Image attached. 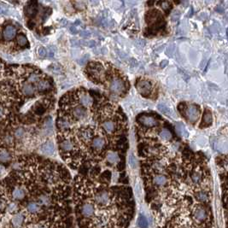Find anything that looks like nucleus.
<instances>
[{"label":"nucleus","instance_id":"obj_30","mask_svg":"<svg viewBox=\"0 0 228 228\" xmlns=\"http://www.w3.org/2000/svg\"><path fill=\"white\" fill-rule=\"evenodd\" d=\"M175 52V45H168V48L166 49V54L168 55V57H172L173 55L174 54Z\"/></svg>","mask_w":228,"mask_h":228},{"label":"nucleus","instance_id":"obj_18","mask_svg":"<svg viewBox=\"0 0 228 228\" xmlns=\"http://www.w3.org/2000/svg\"><path fill=\"white\" fill-rule=\"evenodd\" d=\"M175 129H176V132H178V134L179 136H181L183 138H187L188 137L187 130L185 129V126L183 125L182 123H180V122H176Z\"/></svg>","mask_w":228,"mask_h":228},{"label":"nucleus","instance_id":"obj_49","mask_svg":"<svg viewBox=\"0 0 228 228\" xmlns=\"http://www.w3.org/2000/svg\"><path fill=\"white\" fill-rule=\"evenodd\" d=\"M4 171V168L2 167V166H0V174H2V172Z\"/></svg>","mask_w":228,"mask_h":228},{"label":"nucleus","instance_id":"obj_6","mask_svg":"<svg viewBox=\"0 0 228 228\" xmlns=\"http://www.w3.org/2000/svg\"><path fill=\"white\" fill-rule=\"evenodd\" d=\"M88 69L89 75L92 76V80H95V78H99L103 72V67L100 63H91L88 66Z\"/></svg>","mask_w":228,"mask_h":228},{"label":"nucleus","instance_id":"obj_27","mask_svg":"<svg viewBox=\"0 0 228 228\" xmlns=\"http://www.w3.org/2000/svg\"><path fill=\"white\" fill-rule=\"evenodd\" d=\"M160 138L161 139H163L165 141H168V140H170L172 139V134L171 132H169L168 130L167 129H163V130H161V132H160Z\"/></svg>","mask_w":228,"mask_h":228},{"label":"nucleus","instance_id":"obj_46","mask_svg":"<svg viewBox=\"0 0 228 228\" xmlns=\"http://www.w3.org/2000/svg\"><path fill=\"white\" fill-rule=\"evenodd\" d=\"M67 23H68V22H67V20H65V19H62V20L61 21V25L62 26H66L67 25Z\"/></svg>","mask_w":228,"mask_h":228},{"label":"nucleus","instance_id":"obj_7","mask_svg":"<svg viewBox=\"0 0 228 228\" xmlns=\"http://www.w3.org/2000/svg\"><path fill=\"white\" fill-rule=\"evenodd\" d=\"M138 121L141 123L142 125L148 127H152L158 125V121L153 117L150 116H140L138 118Z\"/></svg>","mask_w":228,"mask_h":228},{"label":"nucleus","instance_id":"obj_24","mask_svg":"<svg viewBox=\"0 0 228 228\" xmlns=\"http://www.w3.org/2000/svg\"><path fill=\"white\" fill-rule=\"evenodd\" d=\"M137 225L139 228H147L148 227V221L144 215L139 214L138 221H137Z\"/></svg>","mask_w":228,"mask_h":228},{"label":"nucleus","instance_id":"obj_3","mask_svg":"<svg viewBox=\"0 0 228 228\" xmlns=\"http://www.w3.org/2000/svg\"><path fill=\"white\" fill-rule=\"evenodd\" d=\"M185 115L187 120L191 122V123H195L196 121L199 119L200 112L198 108L196 107V105H189L185 109Z\"/></svg>","mask_w":228,"mask_h":228},{"label":"nucleus","instance_id":"obj_16","mask_svg":"<svg viewBox=\"0 0 228 228\" xmlns=\"http://www.w3.org/2000/svg\"><path fill=\"white\" fill-rule=\"evenodd\" d=\"M212 121H213V118H212V114H211L210 111L206 110L205 112H204V114H203V120H202V125L200 126V127H209V126L211 125Z\"/></svg>","mask_w":228,"mask_h":228},{"label":"nucleus","instance_id":"obj_32","mask_svg":"<svg viewBox=\"0 0 228 228\" xmlns=\"http://www.w3.org/2000/svg\"><path fill=\"white\" fill-rule=\"evenodd\" d=\"M128 162L131 166V168H136L138 167V161L136 159V157H134L133 156H130L128 159Z\"/></svg>","mask_w":228,"mask_h":228},{"label":"nucleus","instance_id":"obj_39","mask_svg":"<svg viewBox=\"0 0 228 228\" xmlns=\"http://www.w3.org/2000/svg\"><path fill=\"white\" fill-rule=\"evenodd\" d=\"M161 7H162V9L163 10H165V11H167V10H169L170 9V4L168 3V2H161Z\"/></svg>","mask_w":228,"mask_h":228},{"label":"nucleus","instance_id":"obj_26","mask_svg":"<svg viewBox=\"0 0 228 228\" xmlns=\"http://www.w3.org/2000/svg\"><path fill=\"white\" fill-rule=\"evenodd\" d=\"M16 41H17V44L20 45V46H26L28 45V39L24 34H22L20 33L19 35L17 36L16 38Z\"/></svg>","mask_w":228,"mask_h":228},{"label":"nucleus","instance_id":"obj_37","mask_svg":"<svg viewBox=\"0 0 228 228\" xmlns=\"http://www.w3.org/2000/svg\"><path fill=\"white\" fill-rule=\"evenodd\" d=\"M179 16H180V12L179 11H174L173 15H172V20L173 21H177L179 18Z\"/></svg>","mask_w":228,"mask_h":228},{"label":"nucleus","instance_id":"obj_35","mask_svg":"<svg viewBox=\"0 0 228 228\" xmlns=\"http://www.w3.org/2000/svg\"><path fill=\"white\" fill-rule=\"evenodd\" d=\"M38 54L40 57H45L47 55V51L45 50V48L44 47H39L38 49Z\"/></svg>","mask_w":228,"mask_h":228},{"label":"nucleus","instance_id":"obj_9","mask_svg":"<svg viewBox=\"0 0 228 228\" xmlns=\"http://www.w3.org/2000/svg\"><path fill=\"white\" fill-rule=\"evenodd\" d=\"M106 144V142L103 138L102 137H97V138H94L92 141V147L94 150H102L105 146Z\"/></svg>","mask_w":228,"mask_h":228},{"label":"nucleus","instance_id":"obj_14","mask_svg":"<svg viewBox=\"0 0 228 228\" xmlns=\"http://www.w3.org/2000/svg\"><path fill=\"white\" fill-rule=\"evenodd\" d=\"M55 151V147L51 142H47L41 146V152L46 156H52Z\"/></svg>","mask_w":228,"mask_h":228},{"label":"nucleus","instance_id":"obj_48","mask_svg":"<svg viewBox=\"0 0 228 228\" xmlns=\"http://www.w3.org/2000/svg\"><path fill=\"white\" fill-rule=\"evenodd\" d=\"M80 20H77L76 22H75V25H80Z\"/></svg>","mask_w":228,"mask_h":228},{"label":"nucleus","instance_id":"obj_36","mask_svg":"<svg viewBox=\"0 0 228 228\" xmlns=\"http://www.w3.org/2000/svg\"><path fill=\"white\" fill-rule=\"evenodd\" d=\"M210 31L213 33H217L220 31V26L217 23H214V25H212L210 27Z\"/></svg>","mask_w":228,"mask_h":228},{"label":"nucleus","instance_id":"obj_22","mask_svg":"<svg viewBox=\"0 0 228 228\" xmlns=\"http://www.w3.org/2000/svg\"><path fill=\"white\" fill-rule=\"evenodd\" d=\"M37 87L39 92H46L50 89V83L48 80H39Z\"/></svg>","mask_w":228,"mask_h":228},{"label":"nucleus","instance_id":"obj_20","mask_svg":"<svg viewBox=\"0 0 228 228\" xmlns=\"http://www.w3.org/2000/svg\"><path fill=\"white\" fill-rule=\"evenodd\" d=\"M106 160L110 164H116L119 162L120 158L116 152H110L106 157Z\"/></svg>","mask_w":228,"mask_h":228},{"label":"nucleus","instance_id":"obj_19","mask_svg":"<svg viewBox=\"0 0 228 228\" xmlns=\"http://www.w3.org/2000/svg\"><path fill=\"white\" fill-rule=\"evenodd\" d=\"M12 159V157L9 151L5 150H0V162L2 163H7L10 162Z\"/></svg>","mask_w":228,"mask_h":228},{"label":"nucleus","instance_id":"obj_31","mask_svg":"<svg viewBox=\"0 0 228 228\" xmlns=\"http://www.w3.org/2000/svg\"><path fill=\"white\" fill-rule=\"evenodd\" d=\"M15 137L16 138V139H22L24 137L25 135V131H24V129L22 128H17L15 131Z\"/></svg>","mask_w":228,"mask_h":228},{"label":"nucleus","instance_id":"obj_45","mask_svg":"<svg viewBox=\"0 0 228 228\" xmlns=\"http://www.w3.org/2000/svg\"><path fill=\"white\" fill-rule=\"evenodd\" d=\"M199 18H201V20H205L207 18V15L205 13H202L199 15Z\"/></svg>","mask_w":228,"mask_h":228},{"label":"nucleus","instance_id":"obj_17","mask_svg":"<svg viewBox=\"0 0 228 228\" xmlns=\"http://www.w3.org/2000/svg\"><path fill=\"white\" fill-rule=\"evenodd\" d=\"M157 109L160 110V112H161L162 114L167 115L168 117H174V113L172 111V110L170 108H168L167 105H165L164 103H160L157 105Z\"/></svg>","mask_w":228,"mask_h":228},{"label":"nucleus","instance_id":"obj_40","mask_svg":"<svg viewBox=\"0 0 228 228\" xmlns=\"http://www.w3.org/2000/svg\"><path fill=\"white\" fill-rule=\"evenodd\" d=\"M4 141L8 144H13V142H14V139H13V138L11 136H6L5 139H4Z\"/></svg>","mask_w":228,"mask_h":228},{"label":"nucleus","instance_id":"obj_8","mask_svg":"<svg viewBox=\"0 0 228 228\" xmlns=\"http://www.w3.org/2000/svg\"><path fill=\"white\" fill-rule=\"evenodd\" d=\"M59 147H60L61 151L65 152V153H68V152H70L71 150H73V149H74V144H73L71 140L65 139L61 140L60 143H59Z\"/></svg>","mask_w":228,"mask_h":228},{"label":"nucleus","instance_id":"obj_4","mask_svg":"<svg viewBox=\"0 0 228 228\" xmlns=\"http://www.w3.org/2000/svg\"><path fill=\"white\" fill-rule=\"evenodd\" d=\"M136 87L143 97H149L152 91V86L148 80H139L137 82Z\"/></svg>","mask_w":228,"mask_h":228},{"label":"nucleus","instance_id":"obj_50","mask_svg":"<svg viewBox=\"0 0 228 228\" xmlns=\"http://www.w3.org/2000/svg\"><path fill=\"white\" fill-rule=\"evenodd\" d=\"M1 67H2V66H1V63H0V69H1Z\"/></svg>","mask_w":228,"mask_h":228},{"label":"nucleus","instance_id":"obj_11","mask_svg":"<svg viewBox=\"0 0 228 228\" xmlns=\"http://www.w3.org/2000/svg\"><path fill=\"white\" fill-rule=\"evenodd\" d=\"M102 127H103V130L105 132H107L108 133L114 132L116 131V128H117L116 123L114 121H112V120H107V121H103Z\"/></svg>","mask_w":228,"mask_h":228},{"label":"nucleus","instance_id":"obj_43","mask_svg":"<svg viewBox=\"0 0 228 228\" xmlns=\"http://www.w3.org/2000/svg\"><path fill=\"white\" fill-rule=\"evenodd\" d=\"M69 31H70V32H71L72 34H76V33L78 32V30H77V28H75V26H71V27L69 28Z\"/></svg>","mask_w":228,"mask_h":228},{"label":"nucleus","instance_id":"obj_21","mask_svg":"<svg viewBox=\"0 0 228 228\" xmlns=\"http://www.w3.org/2000/svg\"><path fill=\"white\" fill-rule=\"evenodd\" d=\"M57 127L60 130H66L67 128H68L70 127V123L69 121L65 119V118H59L57 121Z\"/></svg>","mask_w":228,"mask_h":228},{"label":"nucleus","instance_id":"obj_25","mask_svg":"<svg viewBox=\"0 0 228 228\" xmlns=\"http://www.w3.org/2000/svg\"><path fill=\"white\" fill-rule=\"evenodd\" d=\"M45 110H46L45 107L41 103H36L35 106H34V113L37 115H42V114H45Z\"/></svg>","mask_w":228,"mask_h":228},{"label":"nucleus","instance_id":"obj_5","mask_svg":"<svg viewBox=\"0 0 228 228\" xmlns=\"http://www.w3.org/2000/svg\"><path fill=\"white\" fill-rule=\"evenodd\" d=\"M110 88V91L114 93V94H117V95H120L125 91L126 86L124 82L122 81L121 79L114 78L111 81Z\"/></svg>","mask_w":228,"mask_h":228},{"label":"nucleus","instance_id":"obj_42","mask_svg":"<svg viewBox=\"0 0 228 228\" xmlns=\"http://www.w3.org/2000/svg\"><path fill=\"white\" fill-rule=\"evenodd\" d=\"M5 114H6V110H5V109L0 104V118L5 116Z\"/></svg>","mask_w":228,"mask_h":228},{"label":"nucleus","instance_id":"obj_1","mask_svg":"<svg viewBox=\"0 0 228 228\" xmlns=\"http://www.w3.org/2000/svg\"><path fill=\"white\" fill-rule=\"evenodd\" d=\"M111 173L103 172L98 183L85 177L75 183L74 204L79 228H127L133 215L129 188L109 186Z\"/></svg>","mask_w":228,"mask_h":228},{"label":"nucleus","instance_id":"obj_34","mask_svg":"<svg viewBox=\"0 0 228 228\" xmlns=\"http://www.w3.org/2000/svg\"><path fill=\"white\" fill-rule=\"evenodd\" d=\"M75 4V7L76 9H78L80 11H82V10H84L85 8H86V4L84 2H80V1H79V2H75L74 3Z\"/></svg>","mask_w":228,"mask_h":228},{"label":"nucleus","instance_id":"obj_12","mask_svg":"<svg viewBox=\"0 0 228 228\" xmlns=\"http://www.w3.org/2000/svg\"><path fill=\"white\" fill-rule=\"evenodd\" d=\"M79 100H80V103L85 107H90L92 104V98L86 92H81L80 94Z\"/></svg>","mask_w":228,"mask_h":228},{"label":"nucleus","instance_id":"obj_33","mask_svg":"<svg viewBox=\"0 0 228 228\" xmlns=\"http://www.w3.org/2000/svg\"><path fill=\"white\" fill-rule=\"evenodd\" d=\"M52 120L51 118H47L46 121L45 122V130L47 131H51L52 130Z\"/></svg>","mask_w":228,"mask_h":228},{"label":"nucleus","instance_id":"obj_2","mask_svg":"<svg viewBox=\"0 0 228 228\" xmlns=\"http://www.w3.org/2000/svg\"><path fill=\"white\" fill-rule=\"evenodd\" d=\"M161 228H214L209 203H199L193 196H184Z\"/></svg>","mask_w":228,"mask_h":228},{"label":"nucleus","instance_id":"obj_41","mask_svg":"<svg viewBox=\"0 0 228 228\" xmlns=\"http://www.w3.org/2000/svg\"><path fill=\"white\" fill-rule=\"evenodd\" d=\"M85 45H86V46H88V47H91V48H93V47H95L96 46V42L95 41H93V40H92V41H87L86 43H83Z\"/></svg>","mask_w":228,"mask_h":228},{"label":"nucleus","instance_id":"obj_28","mask_svg":"<svg viewBox=\"0 0 228 228\" xmlns=\"http://www.w3.org/2000/svg\"><path fill=\"white\" fill-rule=\"evenodd\" d=\"M40 77H41V75L38 74V73H32V74H30V75L28 76V82H30V84L31 83H35V82H38L39 81V80H40Z\"/></svg>","mask_w":228,"mask_h":228},{"label":"nucleus","instance_id":"obj_23","mask_svg":"<svg viewBox=\"0 0 228 228\" xmlns=\"http://www.w3.org/2000/svg\"><path fill=\"white\" fill-rule=\"evenodd\" d=\"M92 130L91 131V129H83L80 131V137L84 141H88L92 139Z\"/></svg>","mask_w":228,"mask_h":228},{"label":"nucleus","instance_id":"obj_44","mask_svg":"<svg viewBox=\"0 0 228 228\" xmlns=\"http://www.w3.org/2000/svg\"><path fill=\"white\" fill-rule=\"evenodd\" d=\"M168 61L167 60H163L160 63V68H166L167 66H168Z\"/></svg>","mask_w":228,"mask_h":228},{"label":"nucleus","instance_id":"obj_13","mask_svg":"<svg viewBox=\"0 0 228 228\" xmlns=\"http://www.w3.org/2000/svg\"><path fill=\"white\" fill-rule=\"evenodd\" d=\"M22 93L27 97H32L35 93L34 87L32 86V84L30 83H23L22 86Z\"/></svg>","mask_w":228,"mask_h":228},{"label":"nucleus","instance_id":"obj_15","mask_svg":"<svg viewBox=\"0 0 228 228\" xmlns=\"http://www.w3.org/2000/svg\"><path fill=\"white\" fill-rule=\"evenodd\" d=\"M72 114H73V116L75 119H77V120H82V119H84L85 116H86V112L83 108L77 106V107H75L72 110Z\"/></svg>","mask_w":228,"mask_h":228},{"label":"nucleus","instance_id":"obj_29","mask_svg":"<svg viewBox=\"0 0 228 228\" xmlns=\"http://www.w3.org/2000/svg\"><path fill=\"white\" fill-rule=\"evenodd\" d=\"M26 13L28 16H34L37 13V7L34 6V5H30V6H28L27 10H26Z\"/></svg>","mask_w":228,"mask_h":228},{"label":"nucleus","instance_id":"obj_10","mask_svg":"<svg viewBox=\"0 0 228 228\" xmlns=\"http://www.w3.org/2000/svg\"><path fill=\"white\" fill-rule=\"evenodd\" d=\"M15 34H16V29L13 26H7L4 29V32H3L4 38L7 41H10L11 39H14Z\"/></svg>","mask_w":228,"mask_h":228},{"label":"nucleus","instance_id":"obj_47","mask_svg":"<svg viewBox=\"0 0 228 228\" xmlns=\"http://www.w3.org/2000/svg\"><path fill=\"white\" fill-rule=\"evenodd\" d=\"M5 11H6V9H4V7H2V6L0 5V14H4Z\"/></svg>","mask_w":228,"mask_h":228},{"label":"nucleus","instance_id":"obj_38","mask_svg":"<svg viewBox=\"0 0 228 228\" xmlns=\"http://www.w3.org/2000/svg\"><path fill=\"white\" fill-rule=\"evenodd\" d=\"M80 36L83 38H89L91 36V32L88 30H83L80 32Z\"/></svg>","mask_w":228,"mask_h":228}]
</instances>
